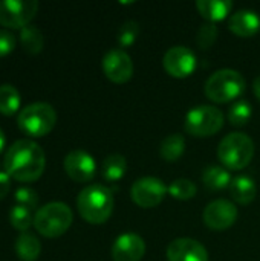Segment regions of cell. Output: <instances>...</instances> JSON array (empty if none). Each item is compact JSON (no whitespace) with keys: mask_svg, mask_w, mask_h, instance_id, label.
<instances>
[{"mask_svg":"<svg viewBox=\"0 0 260 261\" xmlns=\"http://www.w3.org/2000/svg\"><path fill=\"white\" fill-rule=\"evenodd\" d=\"M41 252L40 240L31 232H20L15 240V254L20 260L35 261Z\"/></svg>","mask_w":260,"mask_h":261,"instance_id":"d6986e66","label":"cell"},{"mask_svg":"<svg viewBox=\"0 0 260 261\" xmlns=\"http://www.w3.org/2000/svg\"><path fill=\"white\" fill-rule=\"evenodd\" d=\"M167 193H169V187H166V184L161 179L147 176L133 182L130 190V197L133 203H136L139 208L147 210V208L158 206L164 200Z\"/></svg>","mask_w":260,"mask_h":261,"instance_id":"ba28073f","label":"cell"},{"mask_svg":"<svg viewBox=\"0 0 260 261\" xmlns=\"http://www.w3.org/2000/svg\"><path fill=\"white\" fill-rule=\"evenodd\" d=\"M15 202L18 205H23V206H28L29 210H34L37 208L38 205V194L35 190L32 188H28V187H20L15 190V196H14Z\"/></svg>","mask_w":260,"mask_h":261,"instance_id":"f546056e","label":"cell"},{"mask_svg":"<svg viewBox=\"0 0 260 261\" xmlns=\"http://www.w3.org/2000/svg\"><path fill=\"white\" fill-rule=\"evenodd\" d=\"M37 9V0H0V24L21 29L29 24Z\"/></svg>","mask_w":260,"mask_h":261,"instance_id":"9c48e42d","label":"cell"},{"mask_svg":"<svg viewBox=\"0 0 260 261\" xmlns=\"http://www.w3.org/2000/svg\"><path fill=\"white\" fill-rule=\"evenodd\" d=\"M64 171L75 182H89L97 173V162L84 150H72L64 158Z\"/></svg>","mask_w":260,"mask_h":261,"instance_id":"4fadbf2b","label":"cell"},{"mask_svg":"<svg viewBox=\"0 0 260 261\" xmlns=\"http://www.w3.org/2000/svg\"><path fill=\"white\" fill-rule=\"evenodd\" d=\"M17 124L26 135L40 138L48 135L55 127L57 112L49 102H32L20 110Z\"/></svg>","mask_w":260,"mask_h":261,"instance_id":"5b68a950","label":"cell"},{"mask_svg":"<svg viewBox=\"0 0 260 261\" xmlns=\"http://www.w3.org/2000/svg\"><path fill=\"white\" fill-rule=\"evenodd\" d=\"M101 66L104 75L115 84H124L133 75V61L130 55L121 47L110 49L103 57Z\"/></svg>","mask_w":260,"mask_h":261,"instance_id":"8fae6325","label":"cell"},{"mask_svg":"<svg viewBox=\"0 0 260 261\" xmlns=\"http://www.w3.org/2000/svg\"><path fill=\"white\" fill-rule=\"evenodd\" d=\"M169 261H208V252L202 243L193 239H176L167 248Z\"/></svg>","mask_w":260,"mask_h":261,"instance_id":"9a60e30c","label":"cell"},{"mask_svg":"<svg viewBox=\"0 0 260 261\" xmlns=\"http://www.w3.org/2000/svg\"><path fill=\"white\" fill-rule=\"evenodd\" d=\"M253 89H254V95H256V98L259 99V102H260V75L256 78V80H254Z\"/></svg>","mask_w":260,"mask_h":261,"instance_id":"d6a6232c","label":"cell"},{"mask_svg":"<svg viewBox=\"0 0 260 261\" xmlns=\"http://www.w3.org/2000/svg\"><path fill=\"white\" fill-rule=\"evenodd\" d=\"M138 34H139V24L135 20H127L120 28V32H118V44L121 47L132 46L136 41Z\"/></svg>","mask_w":260,"mask_h":261,"instance_id":"f1b7e54d","label":"cell"},{"mask_svg":"<svg viewBox=\"0 0 260 261\" xmlns=\"http://www.w3.org/2000/svg\"><path fill=\"white\" fill-rule=\"evenodd\" d=\"M231 8H233V2L230 0H198L196 2L198 12L210 23L224 20L231 12Z\"/></svg>","mask_w":260,"mask_h":261,"instance_id":"e0dca14e","label":"cell"},{"mask_svg":"<svg viewBox=\"0 0 260 261\" xmlns=\"http://www.w3.org/2000/svg\"><path fill=\"white\" fill-rule=\"evenodd\" d=\"M185 151V138L181 133L169 135L159 145V154L167 162H176Z\"/></svg>","mask_w":260,"mask_h":261,"instance_id":"ffe728a7","label":"cell"},{"mask_svg":"<svg viewBox=\"0 0 260 261\" xmlns=\"http://www.w3.org/2000/svg\"><path fill=\"white\" fill-rule=\"evenodd\" d=\"M20 43L23 49L29 54H38L43 49L44 37L37 26L28 24L20 29Z\"/></svg>","mask_w":260,"mask_h":261,"instance_id":"cb8c5ba5","label":"cell"},{"mask_svg":"<svg viewBox=\"0 0 260 261\" xmlns=\"http://www.w3.org/2000/svg\"><path fill=\"white\" fill-rule=\"evenodd\" d=\"M169 194L176 200H190L196 194V185L188 179H176L169 185Z\"/></svg>","mask_w":260,"mask_h":261,"instance_id":"4316f807","label":"cell"},{"mask_svg":"<svg viewBox=\"0 0 260 261\" xmlns=\"http://www.w3.org/2000/svg\"><path fill=\"white\" fill-rule=\"evenodd\" d=\"M228 28L238 37H254L260 31V15L253 9H239L230 17Z\"/></svg>","mask_w":260,"mask_h":261,"instance_id":"2e32d148","label":"cell"},{"mask_svg":"<svg viewBox=\"0 0 260 261\" xmlns=\"http://www.w3.org/2000/svg\"><path fill=\"white\" fill-rule=\"evenodd\" d=\"M254 156V142L245 133L227 135L218 148L219 161L228 170H244Z\"/></svg>","mask_w":260,"mask_h":261,"instance_id":"8992f818","label":"cell"},{"mask_svg":"<svg viewBox=\"0 0 260 261\" xmlns=\"http://www.w3.org/2000/svg\"><path fill=\"white\" fill-rule=\"evenodd\" d=\"M77 208L87 223H106L113 213V194L104 185H87L77 197Z\"/></svg>","mask_w":260,"mask_h":261,"instance_id":"7a4b0ae2","label":"cell"},{"mask_svg":"<svg viewBox=\"0 0 260 261\" xmlns=\"http://www.w3.org/2000/svg\"><path fill=\"white\" fill-rule=\"evenodd\" d=\"M127 162L123 154H110L101 164V176L107 182H118L124 177Z\"/></svg>","mask_w":260,"mask_h":261,"instance_id":"44dd1931","label":"cell"},{"mask_svg":"<svg viewBox=\"0 0 260 261\" xmlns=\"http://www.w3.org/2000/svg\"><path fill=\"white\" fill-rule=\"evenodd\" d=\"M46 167V156L43 148L32 139H18L6 151L3 168L20 182L37 180Z\"/></svg>","mask_w":260,"mask_h":261,"instance_id":"6da1fadb","label":"cell"},{"mask_svg":"<svg viewBox=\"0 0 260 261\" xmlns=\"http://www.w3.org/2000/svg\"><path fill=\"white\" fill-rule=\"evenodd\" d=\"M15 44H17L15 35L8 29H0V57H5L9 52H12Z\"/></svg>","mask_w":260,"mask_h":261,"instance_id":"4dcf8cb0","label":"cell"},{"mask_svg":"<svg viewBox=\"0 0 260 261\" xmlns=\"http://www.w3.org/2000/svg\"><path fill=\"white\" fill-rule=\"evenodd\" d=\"M231 180L233 179H231L230 171L227 168L218 167V165H211V167L205 168V171L202 174V182L205 184V187L208 190H213V191L228 188Z\"/></svg>","mask_w":260,"mask_h":261,"instance_id":"7402d4cb","label":"cell"},{"mask_svg":"<svg viewBox=\"0 0 260 261\" xmlns=\"http://www.w3.org/2000/svg\"><path fill=\"white\" fill-rule=\"evenodd\" d=\"M245 78L234 69L216 70L205 81V95L210 101L218 104L230 102L245 92Z\"/></svg>","mask_w":260,"mask_h":261,"instance_id":"277c9868","label":"cell"},{"mask_svg":"<svg viewBox=\"0 0 260 261\" xmlns=\"http://www.w3.org/2000/svg\"><path fill=\"white\" fill-rule=\"evenodd\" d=\"M11 188V176L3 170L0 171V200L9 193Z\"/></svg>","mask_w":260,"mask_h":261,"instance_id":"1f68e13d","label":"cell"},{"mask_svg":"<svg viewBox=\"0 0 260 261\" xmlns=\"http://www.w3.org/2000/svg\"><path fill=\"white\" fill-rule=\"evenodd\" d=\"M162 64L166 72L170 76L175 78H187L190 76L196 66H198V60L195 52L187 47V46H173L170 47L164 58H162Z\"/></svg>","mask_w":260,"mask_h":261,"instance_id":"30bf717a","label":"cell"},{"mask_svg":"<svg viewBox=\"0 0 260 261\" xmlns=\"http://www.w3.org/2000/svg\"><path fill=\"white\" fill-rule=\"evenodd\" d=\"M5 144H6V138H5V133H3V130L0 128V151L3 150Z\"/></svg>","mask_w":260,"mask_h":261,"instance_id":"836d02e7","label":"cell"},{"mask_svg":"<svg viewBox=\"0 0 260 261\" xmlns=\"http://www.w3.org/2000/svg\"><path fill=\"white\" fill-rule=\"evenodd\" d=\"M21 95L18 89L9 83L0 86V113L3 115H14L20 107Z\"/></svg>","mask_w":260,"mask_h":261,"instance_id":"603a6c76","label":"cell"},{"mask_svg":"<svg viewBox=\"0 0 260 261\" xmlns=\"http://www.w3.org/2000/svg\"><path fill=\"white\" fill-rule=\"evenodd\" d=\"M218 32H219V29L215 23L207 21V23L201 24V28L198 29V34H196V44L199 46V49L208 50L215 44V41L218 38Z\"/></svg>","mask_w":260,"mask_h":261,"instance_id":"83f0119b","label":"cell"},{"mask_svg":"<svg viewBox=\"0 0 260 261\" xmlns=\"http://www.w3.org/2000/svg\"><path fill=\"white\" fill-rule=\"evenodd\" d=\"M230 194L234 202L241 205H248L256 199V184L248 176H238L230 184Z\"/></svg>","mask_w":260,"mask_h":261,"instance_id":"ac0fdd59","label":"cell"},{"mask_svg":"<svg viewBox=\"0 0 260 261\" xmlns=\"http://www.w3.org/2000/svg\"><path fill=\"white\" fill-rule=\"evenodd\" d=\"M74 214L69 205L63 202H49L37 210L34 214L35 229L49 239L63 236L72 225Z\"/></svg>","mask_w":260,"mask_h":261,"instance_id":"3957f363","label":"cell"},{"mask_svg":"<svg viewBox=\"0 0 260 261\" xmlns=\"http://www.w3.org/2000/svg\"><path fill=\"white\" fill-rule=\"evenodd\" d=\"M224 127V113L215 106H196L188 110L184 119V128L196 138H208Z\"/></svg>","mask_w":260,"mask_h":261,"instance_id":"52a82bcc","label":"cell"},{"mask_svg":"<svg viewBox=\"0 0 260 261\" xmlns=\"http://www.w3.org/2000/svg\"><path fill=\"white\" fill-rule=\"evenodd\" d=\"M251 115H253L251 104L248 101H238L231 106L228 112V119L233 125L244 127L251 119Z\"/></svg>","mask_w":260,"mask_h":261,"instance_id":"484cf974","label":"cell"},{"mask_svg":"<svg viewBox=\"0 0 260 261\" xmlns=\"http://www.w3.org/2000/svg\"><path fill=\"white\" fill-rule=\"evenodd\" d=\"M146 254L144 240L133 232H126L120 236L112 246L113 261H141Z\"/></svg>","mask_w":260,"mask_h":261,"instance_id":"5bb4252c","label":"cell"},{"mask_svg":"<svg viewBox=\"0 0 260 261\" xmlns=\"http://www.w3.org/2000/svg\"><path fill=\"white\" fill-rule=\"evenodd\" d=\"M9 222L17 231L25 232L31 225H34L32 210H29L28 206L18 205V203L12 205L9 210Z\"/></svg>","mask_w":260,"mask_h":261,"instance_id":"d4e9b609","label":"cell"},{"mask_svg":"<svg viewBox=\"0 0 260 261\" xmlns=\"http://www.w3.org/2000/svg\"><path fill=\"white\" fill-rule=\"evenodd\" d=\"M204 223L213 231H224L231 228L238 220V208L233 202L218 199L210 202L204 210Z\"/></svg>","mask_w":260,"mask_h":261,"instance_id":"7c38bea8","label":"cell"}]
</instances>
